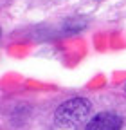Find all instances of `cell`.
Listing matches in <instances>:
<instances>
[{
	"label": "cell",
	"mask_w": 126,
	"mask_h": 130,
	"mask_svg": "<svg viewBox=\"0 0 126 130\" xmlns=\"http://www.w3.org/2000/svg\"><path fill=\"white\" fill-rule=\"evenodd\" d=\"M88 114H90V103L83 98H74V100H69L63 105H59L54 119L63 128H76L87 121Z\"/></svg>",
	"instance_id": "6da1fadb"
},
{
	"label": "cell",
	"mask_w": 126,
	"mask_h": 130,
	"mask_svg": "<svg viewBox=\"0 0 126 130\" xmlns=\"http://www.w3.org/2000/svg\"><path fill=\"white\" fill-rule=\"evenodd\" d=\"M121 118L115 116L112 112H103V114H97L88 125H87V130H121Z\"/></svg>",
	"instance_id": "7a4b0ae2"
}]
</instances>
